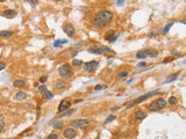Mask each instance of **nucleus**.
<instances>
[{
	"label": "nucleus",
	"mask_w": 186,
	"mask_h": 139,
	"mask_svg": "<svg viewBox=\"0 0 186 139\" xmlns=\"http://www.w3.org/2000/svg\"><path fill=\"white\" fill-rule=\"evenodd\" d=\"M114 19V14L112 13L111 11H101L99 13L95 14V16L93 19V27L95 28H104L107 27Z\"/></svg>",
	"instance_id": "nucleus-1"
},
{
	"label": "nucleus",
	"mask_w": 186,
	"mask_h": 139,
	"mask_svg": "<svg viewBox=\"0 0 186 139\" xmlns=\"http://www.w3.org/2000/svg\"><path fill=\"white\" fill-rule=\"evenodd\" d=\"M156 94H158V91H154V92H150V93H146V94L142 95L141 97H138V99H136V100H134V101H132V102H129V103L124 104V107H126V108H129V107H132V105H134V104H137V103H140V102H142V101H146L148 97L154 96V95H156Z\"/></svg>",
	"instance_id": "nucleus-2"
},
{
	"label": "nucleus",
	"mask_w": 186,
	"mask_h": 139,
	"mask_svg": "<svg viewBox=\"0 0 186 139\" xmlns=\"http://www.w3.org/2000/svg\"><path fill=\"white\" fill-rule=\"evenodd\" d=\"M58 74H59L61 78H65V79L71 77V75H72V69H71V66L69 65V64L62 65L58 69Z\"/></svg>",
	"instance_id": "nucleus-3"
},
{
	"label": "nucleus",
	"mask_w": 186,
	"mask_h": 139,
	"mask_svg": "<svg viewBox=\"0 0 186 139\" xmlns=\"http://www.w3.org/2000/svg\"><path fill=\"white\" fill-rule=\"evenodd\" d=\"M98 69V61L92 60V61H87L84 64V71L87 73H93L95 72Z\"/></svg>",
	"instance_id": "nucleus-4"
},
{
	"label": "nucleus",
	"mask_w": 186,
	"mask_h": 139,
	"mask_svg": "<svg viewBox=\"0 0 186 139\" xmlns=\"http://www.w3.org/2000/svg\"><path fill=\"white\" fill-rule=\"evenodd\" d=\"M71 125H73L77 129H85L90 125V121L89 119H75L71 122Z\"/></svg>",
	"instance_id": "nucleus-5"
},
{
	"label": "nucleus",
	"mask_w": 186,
	"mask_h": 139,
	"mask_svg": "<svg viewBox=\"0 0 186 139\" xmlns=\"http://www.w3.org/2000/svg\"><path fill=\"white\" fill-rule=\"evenodd\" d=\"M70 105H71L70 99H64V100H62V101H61V103H59V105H58V113L61 114V113L66 111Z\"/></svg>",
	"instance_id": "nucleus-6"
},
{
	"label": "nucleus",
	"mask_w": 186,
	"mask_h": 139,
	"mask_svg": "<svg viewBox=\"0 0 186 139\" xmlns=\"http://www.w3.org/2000/svg\"><path fill=\"white\" fill-rule=\"evenodd\" d=\"M77 136V131L72 127H69V129H65L63 131V137L65 139H73Z\"/></svg>",
	"instance_id": "nucleus-7"
},
{
	"label": "nucleus",
	"mask_w": 186,
	"mask_h": 139,
	"mask_svg": "<svg viewBox=\"0 0 186 139\" xmlns=\"http://www.w3.org/2000/svg\"><path fill=\"white\" fill-rule=\"evenodd\" d=\"M64 31L66 33V35L69 37H73V36H75V33H76V29H75V27L72 26V23H65V24H64Z\"/></svg>",
	"instance_id": "nucleus-8"
},
{
	"label": "nucleus",
	"mask_w": 186,
	"mask_h": 139,
	"mask_svg": "<svg viewBox=\"0 0 186 139\" xmlns=\"http://www.w3.org/2000/svg\"><path fill=\"white\" fill-rule=\"evenodd\" d=\"M149 55H150V51L142 50V51H138L137 53H136V58H137V59H144L146 57H149Z\"/></svg>",
	"instance_id": "nucleus-9"
},
{
	"label": "nucleus",
	"mask_w": 186,
	"mask_h": 139,
	"mask_svg": "<svg viewBox=\"0 0 186 139\" xmlns=\"http://www.w3.org/2000/svg\"><path fill=\"white\" fill-rule=\"evenodd\" d=\"M13 86L15 88H23V87L26 86V82L23 81L22 79H18V80H15L13 82Z\"/></svg>",
	"instance_id": "nucleus-10"
},
{
	"label": "nucleus",
	"mask_w": 186,
	"mask_h": 139,
	"mask_svg": "<svg viewBox=\"0 0 186 139\" xmlns=\"http://www.w3.org/2000/svg\"><path fill=\"white\" fill-rule=\"evenodd\" d=\"M135 118H136L137 121L144 119V118H146V113H144L143 110H137V111L135 113Z\"/></svg>",
	"instance_id": "nucleus-11"
},
{
	"label": "nucleus",
	"mask_w": 186,
	"mask_h": 139,
	"mask_svg": "<svg viewBox=\"0 0 186 139\" xmlns=\"http://www.w3.org/2000/svg\"><path fill=\"white\" fill-rule=\"evenodd\" d=\"M27 97H28V95H27V93H25V92H19L18 94L15 95V99L18 101H23V100H26Z\"/></svg>",
	"instance_id": "nucleus-12"
},
{
	"label": "nucleus",
	"mask_w": 186,
	"mask_h": 139,
	"mask_svg": "<svg viewBox=\"0 0 186 139\" xmlns=\"http://www.w3.org/2000/svg\"><path fill=\"white\" fill-rule=\"evenodd\" d=\"M146 108L149 109V111H157V110H159V108H158V105H157V103H156V101H154V102H151Z\"/></svg>",
	"instance_id": "nucleus-13"
},
{
	"label": "nucleus",
	"mask_w": 186,
	"mask_h": 139,
	"mask_svg": "<svg viewBox=\"0 0 186 139\" xmlns=\"http://www.w3.org/2000/svg\"><path fill=\"white\" fill-rule=\"evenodd\" d=\"M156 103H157V105H158L159 109H164L166 107V101L164 100V99H157V100H156Z\"/></svg>",
	"instance_id": "nucleus-14"
},
{
	"label": "nucleus",
	"mask_w": 186,
	"mask_h": 139,
	"mask_svg": "<svg viewBox=\"0 0 186 139\" xmlns=\"http://www.w3.org/2000/svg\"><path fill=\"white\" fill-rule=\"evenodd\" d=\"M178 75H179V73H174V74H172V75H170V77H168V78H166V80L164 81V83L171 82V81H173V80H176V79L178 78Z\"/></svg>",
	"instance_id": "nucleus-15"
},
{
	"label": "nucleus",
	"mask_w": 186,
	"mask_h": 139,
	"mask_svg": "<svg viewBox=\"0 0 186 139\" xmlns=\"http://www.w3.org/2000/svg\"><path fill=\"white\" fill-rule=\"evenodd\" d=\"M173 23H174V22H170L169 24H166V26L164 27V29H163V31H162V34H163V35H166V34H168L169 30H170V28L173 26Z\"/></svg>",
	"instance_id": "nucleus-16"
},
{
	"label": "nucleus",
	"mask_w": 186,
	"mask_h": 139,
	"mask_svg": "<svg viewBox=\"0 0 186 139\" xmlns=\"http://www.w3.org/2000/svg\"><path fill=\"white\" fill-rule=\"evenodd\" d=\"M66 43H67L66 39H58V41H56V42L53 43V46H55V48H58L59 45H62V44H66Z\"/></svg>",
	"instance_id": "nucleus-17"
},
{
	"label": "nucleus",
	"mask_w": 186,
	"mask_h": 139,
	"mask_svg": "<svg viewBox=\"0 0 186 139\" xmlns=\"http://www.w3.org/2000/svg\"><path fill=\"white\" fill-rule=\"evenodd\" d=\"M13 35V33L11 30H2L0 31V36H2V37H9V36H12Z\"/></svg>",
	"instance_id": "nucleus-18"
},
{
	"label": "nucleus",
	"mask_w": 186,
	"mask_h": 139,
	"mask_svg": "<svg viewBox=\"0 0 186 139\" xmlns=\"http://www.w3.org/2000/svg\"><path fill=\"white\" fill-rule=\"evenodd\" d=\"M55 87H56L57 89H59V91H62V89H64V88H65V83L63 82V81H57V82H56V85H55Z\"/></svg>",
	"instance_id": "nucleus-19"
},
{
	"label": "nucleus",
	"mask_w": 186,
	"mask_h": 139,
	"mask_svg": "<svg viewBox=\"0 0 186 139\" xmlns=\"http://www.w3.org/2000/svg\"><path fill=\"white\" fill-rule=\"evenodd\" d=\"M2 14H4L5 16H9V15H15V14H16V12H15V11H13V9H7V11H5Z\"/></svg>",
	"instance_id": "nucleus-20"
},
{
	"label": "nucleus",
	"mask_w": 186,
	"mask_h": 139,
	"mask_svg": "<svg viewBox=\"0 0 186 139\" xmlns=\"http://www.w3.org/2000/svg\"><path fill=\"white\" fill-rule=\"evenodd\" d=\"M63 125H64V123H63L62 121L56 122V123H53V126L55 127V129H61V127H63Z\"/></svg>",
	"instance_id": "nucleus-21"
},
{
	"label": "nucleus",
	"mask_w": 186,
	"mask_h": 139,
	"mask_svg": "<svg viewBox=\"0 0 186 139\" xmlns=\"http://www.w3.org/2000/svg\"><path fill=\"white\" fill-rule=\"evenodd\" d=\"M99 50H100V52H107V53H112L113 52L112 49L107 48V46H101V48H99Z\"/></svg>",
	"instance_id": "nucleus-22"
},
{
	"label": "nucleus",
	"mask_w": 186,
	"mask_h": 139,
	"mask_svg": "<svg viewBox=\"0 0 186 139\" xmlns=\"http://www.w3.org/2000/svg\"><path fill=\"white\" fill-rule=\"evenodd\" d=\"M169 103L171 104V105H174V104H177V103H178L177 97H174V96H171V97L169 99Z\"/></svg>",
	"instance_id": "nucleus-23"
},
{
	"label": "nucleus",
	"mask_w": 186,
	"mask_h": 139,
	"mask_svg": "<svg viewBox=\"0 0 186 139\" xmlns=\"http://www.w3.org/2000/svg\"><path fill=\"white\" fill-rule=\"evenodd\" d=\"M72 114H75V109H70V110L64 111V113L61 115V117H64V116H67V115H72Z\"/></svg>",
	"instance_id": "nucleus-24"
},
{
	"label": "nucleus",
	"mask_w": 186,
	"mask_h": 139,
	"mask_svg": "<svg viewBox=\"0 0 186 139\" xmlns=\"http://www.w3.org/2000/svg\"><path fill=\"white\" fill-rule=\"evenodd\" d=\"M91 53H95V55H100L101 52H100V50H99V48H91L89 50Z\"/></svg>",
	"instance_id": "nucleus-25"
},
{
	"label": "nucleus",
	"mask_w": 186,
	"mask_h": 139,
	"mask_svg": "<svg viewBox=\"0 0 186 139\" xmlns=\"http://www.w3.org/2000/svg\"><path fill=\"white\" fill-rule=\"evenodd\" d=\"M72 65L73 66H80V65H83V61L80 60V59H75V60H72Z\"/></svg>",
	"instance_id": "nucleus-26"
},
{
	"label": "nucleus",
	"mask_w": 186,
	"mask_h": 139,
	"mask_svg": "<svg viewBox=\"0 0 186 139\" xmlns=\"http://www.w3.org/2000/svg\"><path fill=\"white\" fill-rule=\"evenodd\" d=\"M47 139H58V135L57 133H50V135L47 137Z\"/></svg>",
	"instance_id": "nucleus-27"
},
{
	"label": "nucleus",
	"mask_w": 186,
	"mask_h": 139,
	"mask_svg": "<svg viewBox=\"0 0 186 139\" xmlns=\"http://www.w3.org/2000/svg\"><path fill=\"white\" fill-rule=\"evenodd\" d=\"M114 119H115V116H114V115H111V116H109V117H108V118L106 119V121H105V124H108L109 122L114 121Z\"/></svg>",
	"instance_id": "nucleus-28"
},
{
	"label": "nucleus",
	"mask_w": 186,
	"mask_h": 139,
	"mask_svg": "<svg viewBox=\"0 0 186 139\" xmlns=\"http://www.w3.org/2000/svg\"><path fill=\"white\" fill-rule=\"evenodd\" d=\"M105 88H106V86H104V85H97L94 87V91H101V89H105Z\"/></svg>",
	"instance_id": "nucleus-29"
},
{
	"label": "nucleus",
	"mask_w": 186,
	"mask_h": 139,
	"mask_svg": "<svg viewBox=\"0 0 186 139\" xmlns=\"http://www.w3.org/2000/svg\"><path fill=\"white\" fill-rule=\"evenodd\" d=\"M47 91H48V89H47V87H45L44 85H42V86L39 87V92H40V93H45Z\"/></svg>",
	"instance_id": "nucleus-30"
},
{
	"label": "nucleus",
	"mask_w": 186,
	"mask_h": 139,
	"mask_svg": "<svg viewBox=\"0 0 186 139\" xmlns=\"http://www.w3.org/2000/svg\"><path fill=\"white\" fill-rule=\"evenodd\" d=\"M44 94H45V97H47V100H51V99H53V94H51V93H50L49 91H47Z\"/></svg>",
	"instance_id": "nucleus-31"
},
{
	"label": "nucleus",
	"mask_w": 186,
	"mask_h": 139,
	"mask_svg": "<svg viewBox=\"0 0 186 139\" xmlns=\"http://www.w3.org/2000/svg\"><path fill=\"white\" fill-rule=\"evenodd\" d=\"M4 126H5V122L2 118L0 117V133H1V131L4 130Z\"/></svg>",
	"instance_id": "nucleus-32"
},
{
	"label": "nucleus",
	"mask_w": 186,
	"mask_h": 139,
	"mask_svg": "<svg viewBox=\"0 0 186 139\" xmlns=\"http://www.w3.org/2000/svg\"><path fill=\"white\" fill-rule=\"evenodd\" d=\"M127 75H128V72H121V73L119 74L120 78H126Z\"/></svg>",
	"instance_id": "nucleus-33"
},
{
	"label": "nucleus",
	"mask_w": 186,
	"mask_h": 139,
	"mask_svg": "<svg viewBox=\"0 0 186 139\" xmlns=\"http://www.w3.org/2000/svg\"><path fill=\"white\" fill-rule=\"evenodd\" d=\"M5 67H6V64H5L4 61H0V71H2Z\"/></svg>",
	"instance_id": "nucleus-34"
},
{
	"label": "nucleus",
	"mask_w": 186,
	"mask_h": 139,
	"mask_svg": "<svg viewBox=\"0 0 186 139\" xmlns=\"http://www.w3.org/2000/svg\"><path fill=\"white\" fill-rule=\"evenodd\" d=\"M150 57H156V56H158V51H155V52H151L150 51V55H149Z\"/></svg>",
	"instance_id": "nucleus-35"
},
{
	"label": "nucleus",
	"mask_w": 186,
	"mask_h": 139,
	"mask_svg": "<svg viewBox=\"0 0 186 139\" xmlns=\"http://www.w3.org/2000/svg\"><path fill=\"white\" fill-rule=\"evenodd\" d=\"M45 81H47V77H41V78H40V82L44 83Z\"/></svg>",
	"instance_id": "nucleus-36"
},
{
	"label": "nucleus",
	"mask_w": 186,
	"mask_h": 139,
	"mask_svg": "<svg viewBox=\"0 0 186 139\" xmlns=\"http://www.w3.org/2000/svg\"><path fill=\"white\" fill-rule=\"evenodd\" d=\"M113 34H114V31H113V30H109V31H108V34L106 35V38H108V37H109L111 35L113 36Z\"/></svg>",
	"instance_id": "nucleus-37"
},
{
	"label": "nucleus",
	"mask_w": 186,
	"mask_h": 139,
	"mask_svg": "<svg viewBox=\"0 0 186 139\" xmlns=\"http://www.w3.org/2000/svg\"><path fill=\"white\" fill-rule=\"evenodd\" d=\"M28 4H31V6H36V5H37V1H31V0H29Z\"/></svg>",
	"instance_id": "nucleus-38"
},
{
	"label": "nucleus",
	"mask_w": 186,
	"mask_h": 139,
	"mask_svg": "<svg viewBox=\"0 0 186 139\" xmlns=\"http://www.w3.org/2000/svg\"><path fill=\"white\" fill-rule=\"evenodd\" d=\"M143 66H146V63H143V61H142V63H138V64H137V67H143Z\"/></svg>",
	"instance_id": "nucleus-39"
},
{
	"label": "nucleus",
	"mask_w": 186,
	"mask_h": 139,
	"mask_svg": "<svg viewBox=\"0 0 186 139\" xmlns=\"http://www.w3.org/2000/svg\"><path fill=\"white\" fill-rule=\"evenodd\" d=\"M118 37H119V35H116V36H114L113 38H111V42H114V41H115V39L118 38Z\"/></svg>",
	"instance_id": "nucleus-40"
},
{
	"label": "nucleus",
	"mask_w": 186,
	"mask_h": 139,
	"mask_svg": "<svg viewBox=\"0 0 186 139\" xmlns=\"http://www.w3.org/2000/svg\"><path fill=\"white\" fill-rule=\"evenodd\" d=\"M172 59H173V58H166V59L164 60V63H168V61H172Z\"/></svg>",
	"instance_id": "nucleus-41"
},
{
	"label": "nucleus",
	"mask_w": 186,
	"mask_h": 139,
	"mask_svg": "<svg viewBox=\"0 0 186 139\" xmlns=\"http://www.w3.org/2000/svg\"><path fill=\"white\" fill-rule=\"evenodd\" d=\"M172 55H173V56H179V52H177V51H173V52H172Z\"/></svg>",
	"instance_id": "nucleus-42"
},
{
	"label": "nucleus",
	"mask_w": 186,
	"mask_h": 139,
	"mask_svg": "<svg viewBox=\"0 0 186 139\" xmlns=\"http://www.w3.org/2000/svg\"><path fill=\"white\" fill-rule=\"evenodd\" d=\"M95 139H99V137H97V138H95Z\"/></svg>",
	"instance_id": "nucleus-43"
},
{
	"label": "nucleus",
	"mask_w": 186,
	"mask_h": 139,
	"mask_svg": "<svg viewBox=\"0 0 186 139\" xmlns=\"http://www.w3.org/2000/svg\"><path fill=\"white\" fill-rule=\"evenodd\" d=\"M185 81H186V78H185Z\"/></svg>",
	"instance_id": "nucleus-44"
}]
</instances>
